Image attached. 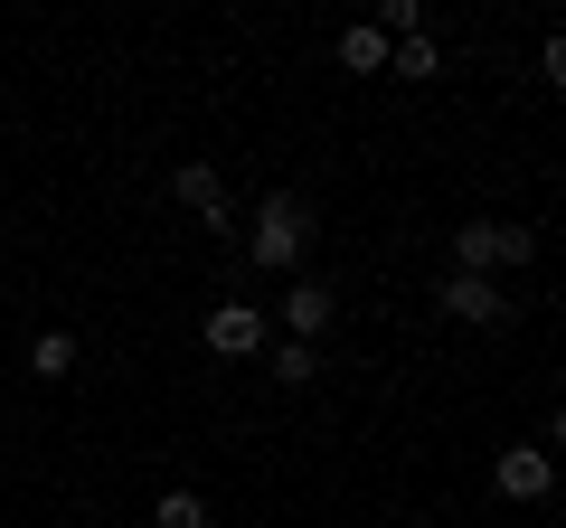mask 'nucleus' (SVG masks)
<instances>
[{
    "mask_svg": "<svg viewBox=\"0 0 566 528\" xmlns=\"http://www.w3.org/2000/svg\"><path fill=\"white\" fill-rule=\"evenodd\" d=\"M528 255H538L528 226H501V218H463L453 226V274H491V284H501V264H528Z\"/></svg>",
    "mask_w": 566,
    "mask_h": 528,
    "instance_id": "1",
    "label": "nucleus"
},
{
    "mask_svg": "<svg viewBox=\"0 0 566 528\" xmlns=\"http://www.w3.org/2000/svg\"><path fill=\"white\" fill-rule=\"evenodd\" d=\"M303 245H312V208L274 189V199L255 208V236H245V255H255L264 274H293V264H303Z\"/></svg>",
    "mask_w": 566,
    "mask_h": 528,
    "instance_id": "2",
    "label": "nucleus"
},
{
    "mask_svg": "<svg viewBox=\"0 0 566 528\" xmlns=\"http://www.w3.org/2000/svg\"><path fill=\"white\" fill-rule=\"evenodd\" d=\"M434 303H444L453 311V321H510V293L501 284H491V274H444V293H434Z\"/></svg>",
    "mask_w": 566,
    "mask_h": 528,
    "instance_id": "3",
    "label": "nucleus"
},
{
    "mask_svg": "<svg viewBox=\"0 0 566 528\" xmlns=\"http://www.w3.org/2000/svg\"><path fill=\"white\" fill-rule=\"evenodd\" d=\"M208 349H218V359H255L264 349V311L255 303H208Z\"/></svg>",
    "mask_w": 566,
    "mask_h": 528,
    "instance_id": "4",
    "label": "nucleus"
},
{
    "mask_svg": "<svg viewBox=\"0 0 566 528\" xmlns=\"http://www.w3.org/2000/svg\"><path fill=\"white\" fill-rule=\"evenodd\" d=\"M491 482H501V500H547L557 463H547V453H528V444H510L501 463H491Z\"/></svg>",
    "mask_w": 566,
    "mask_h": 528,
    "instance_id": "5",
    "label": "nucleus"
},
{
    "mask_svg": "<svg viewBox=\"0 0 566 528\" xmlns=\"http://www.w3.org/2000/svg\"><path fill=\"white\" fill-rule=\"evenodd\" d=\"M331 311H340V293H331V284H293V293H283V330H293L303 349L331 330Z\"/></svg>",
    "mask_w": 566,
    "mask_h": 528,
    "instance_id": "6",
    "label": "nucleus"
},
{
    "mask_svg": "<svg viewBox=\"0 0 566 528\" xmlns=\"http://www.w3.org/2000/svg\"><path fill=\"white\" fill-rule=\"evenodd\" d=\"M170 189H180L208 226H227V189H218V170H208V161H180V180H170Z\"/></svg>",
    "mask_w": 566,
    "mask_h": 528,
    "instance_id": "7",
    "label": "nucleus"
},
{
    "mask_svg": "<svg viewBox=\"0 0 566 528\" xmlns=\"http://www.w3.org/2000/svg\"><path fill=\"white\" fill-rule=\"evenodd\" d=\"M340 66H349V76H378V66H387V39H378V29H340Z\"/></svg>",
    "mask_w": 566,
    "mask_h": 528,
    "instance_id": "8",
    "label": "nucleus"
},
{
    "mask_svg": "<svg viewBox=\"0 0 566 528\" xmlns=\"http://www.w3.org/2000/svg\"><path fill=\"white\" fill-rule=\"evenodd\" d=\"M29 368H39V378H66V368H76V340H66V330H39V340H29Z\"/></svg>",
    "mask_w": 566,
    "mask_h": 528,
    "instance_id": "9",
    "label": "nucleus"
},
{
    "mask_svg": "<svg viewBox=\"0 0 566 528\" xmlns=\"http://www.w3.org/2000/svg\"><path fill=\"white\" fill-rule=\"evenodd\" d=\"M151 528H208V500H199V490H161Z\"/></svg>",
    "mask_w": 566,
    "mask_h": 528,
    "instance_id": "10",
    "label": "nucleus"
},
{
    "mask_svg": "<svg viewBox=\"0 0 566 528\" xmlns=\"http://www.w3.org/2000/svg\"><path fill=\"white\" fill-rule=\"evenodd\" d=\"M274 378H283V387H312V378H322V349H303V340H283Z\"/></svg>",
    "mask_w": 566,
    "mask_h": 528,
    "instance_id": "11",
    "label": "nucleus"
},
{
    "mask_svg": "<svg viewBox=\"0 0 566 528\" xmlns=\"http://www.w3.org/2000/svg\"><path fill=\"white\" fill-rule=\"evenodd\" d=\"M387 66H397V76H434V39H424V29H416V39H397V47H387Z\"/></svg>",
    "mask_w": 566,
    "mask_h": 528,
    "instance_id": "12",
    "label": "nucleus"
}]
</instances>
